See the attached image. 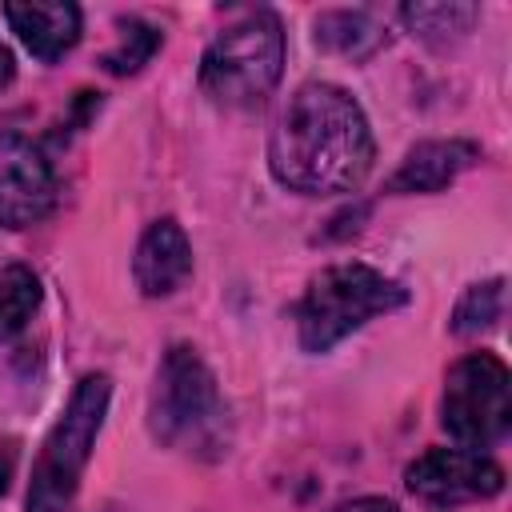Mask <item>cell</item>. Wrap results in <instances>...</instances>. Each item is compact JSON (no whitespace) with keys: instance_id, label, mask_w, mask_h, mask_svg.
Wrapping results in <instances>:
<instances>
[{"instance_id":"obj_1","label":"cell","mask_w":512,"mask_h":512,"mask_svg":"<svg viewBox=\"0 0 512 512\" xmlns=\"http://www.w3.org/2000/svg\"><path fill=\"white\" fill-rule=\"evenodd\" d=\"M372 152L364 108L328 80L300 84L268 140L272 176L304 196L352 192L368 176Z\"/></svg>"},{"instance_id":"obj_2","label":"cell","mask_w":512,"mask_h":512,"mask_svg":"<svg viewBox=\"0 0 512 512\" xmlns=\"http://www.w3.org/2000/svg\"><path fill=\"white\" fill-rule=\"evenodd\" d=\"M408 300V288L368 264H336L324 268L296 304V336L304 352H328L336 340L384 316Z\"/></svg>"},{"instance_id":"obj_3","label":"cell","mask_w":512,"mask_h":512,"mask_svg":"<svg viewBox=\"0 0 512 512\" xmlns=\"http://www.w3.org/2000/svg\"><path fill=\"white\" fill-rule=\"evenodd\" d=\"M284 68V32L272 12H248L228 24L200 60V88L220 108H256Z\"/></svg>"},{"instance_id":"obj_4","label":"cell","mask_w":512,"mask_h":512,"mask_svg":"<svg viewBox=\"0 0 512 512\" xmlns=\"http://www.w3.org/2000/svg\"><path fill=\"white\" fill-rule=\"evenodd\" d=\"M108 396H112V384L100 372H92L76 384L64 416L52 424V432L40 448V460L32 468L28 512H64L68 508V500L76 496V484L84 476V464L92 456L96 432L104 424Z\"/></svg>"},{"instance_id":"obj_5","label":"cell","mask_w":512,"mask_h":512,"mask_svg":"<svg viewBox=\"0 0 512 512\" xmlns=\"http://www.w3.org/2000/svg\"><path fill=\"white\" fill-rule=\"evenodd\" d=\"M152 432L164 444L216 448L224 432V400L208 364L188 348L172 344L156 372L152 392Z\"/></svg>"},{"instance_id":"obj_6","label":"cell","mask_w":512,"mask_h":512,"mask_svg":"<svg viewBox=\"0 0 512 512\" xmlns=\"http://www.w3.org/2000/svg\"><path fill=\"white\" fill-rule=\"evenodd\" d=\"M444 428L464 448L480 452L512 428V376L500 356L472 352L448 368L444 380Z\"/></svg>"},{"instance_id":"obj_7","label":"cell","mask_w":512,"mask_h":512,"mask_svg":"<svg viewBox=\"0 0 512 512\" xmlns=\"http://www.w3.org/2000/svg\"><path fill=\"white\" fill-rule=\"evenodd\" d=\"M404 484L420 500L460 504V500H488L504 488V468L472 448H432L416 456L404 472Z\"/></svg>"},{"instance_id":"obj_8","label":"cell","mask_w":512,"mask_h":512,"mask_svg":"<svg viewBox=\"0 0 512 512\" xmlns=\"http://www.w3.org/2000/svg\"><path fill=\"white\" fill-rule=\"evenodd\" d=\"M56 204V172L40 144L20 132H0V224L28 228Z\"/></svg>"},{"instance_id":"obj_9","label":"cell","mask_w":512,"mask_h":512,"mask_svg":"<svg viewBox=\"0 0 512 512\" xmlns=\"http://www.w3.org/2000/svg\"><path fill=\"white\" fill-rule=\"evenodd\" d=\"M132 276L144 296H172L192 276V244L176 220H156L136 244Z\"/></svg>"},{"instance_id":"obj_10","label":"cell","mask_w":512,"mask_h":512,"mask_svg":"<svg viewBox=\"0 0 512 512\" xmlns=\"http://www.w3.org/2000/svg\"><path fill=\"white\" fill-rule=\"evenodd\" d=\"M480 160L472 140H424L416 144L388 180V192H440Z\"/></svg>"},{"instance_id":"obj_11","label":"cell","mask_w":512,"mask_h":512,"mask_svg":"<svg viewBox=\"0 0 512 512\" xmlns=\"http://www.w3.org/2000/svg\"><path fill=\"white\" fill-rule=\"evenodd\" d=\"M4 16L36 60H60L80 40L76 4H4Z\"/></svg>"},{"instance_id":"obj_12","label":"cell","mask_w":512,"mask_h":512,"mask_svg":"<svg viewBox=\"0 0 512 512\" xmlns=\"http://www.w3.org/2000/svg\"><path fill=\"white\" fill-rule=\"evenodd\" d=\"M384 40H388V32L368 12H324L316 20V44L336 56H348V60L372 56Z\"/></svg>"},{"instance_id":"obj_13","label":"cell","mask_w":512,"mask_h":512,"mask_svg":"<svg viewBox=\"0 0 512 512\" xmlns=\"http://www.w3.org/2000/svg\"><path fill=\"white\" fill-rule=\"evenodd\" d=\"M400 20L424 44L444 48V44H456L460 36L472 32V24L480 20V8L476 4H456V0H448V4H404Z\"/></svg>"},{"instance_id":"obj_14","label":"cell","mask_w":512,"mask_h":512,"mask_svg":"<svg viewBox=\"0 0 512 512\" xmlns=\"http://www.w3.org/2000/svg\"><path fill=\"white\" fill-rule=\"evenodd\" d=\"M40 304V280L32 276V268L12 264L0 272V340H12L36 312Z\"/></svg>"},{"instance_id":"obj_15","label":"cell","mask_w":512,"mask_h":512,"mask_svg":"<svg viewBox=\"0 0 512 512\" xmlns=\"http://www.w3.org/2000/svg\"><path fill=\"white\" fill-rule=\"evenodd\" d=\"M156 48H160V28H152V24L136 20V16H128V20H120L116 48H108V52L100 56V64H104L112 76H128V72H140V68L152 60Z\"/></svg>"},{"instance_id":"obj_16","label":"cell","mask_w":512,"mask_h":512,"mask_svg":"<svg viewBox=\"0 0 512 512\" xmlns=\"http://www.w3.org/2000/svg\"><path fill=\"white\" fill-rule=\"evenodd\" d=\"M500 312H504V280L472 284V288L460 296L456 312H452V332H460V336H476V332L492 328V324L500 320Z\"/></svg>"},{"instance_id":"obj_17","label":"cell","mask_w":512,"mask_h":512,"mask_svg":"<svg viewBox=\"0 0 512 512\" xmlns=\"http://www.w3.org/2000/svg\"><path fill=\"white\" fill-rule=\"evenodd\" d=\"M336 512H396V504H392V500H380V496H364V500L340 504Z\"/></svg>"},{"instance_id":"obj_18","label":"cell","mask_w":512,"mask_h":512,"mask_svg":"<svg viewBox=\"0 0 512 512\" xmlns=\"http://www.w3.org/2000/svg\"><path fill=\"white\" fill-rule=\"evenodd\" d=\"M12 80V52L4 48V40H0V88Z\"/></svg>"},{"instance_id":"obj_19","label":"cell","mask_w":512,"mask_h":512,"mask_svg":"<svg viewBox=\"0 0 512 512\" xmlns=\"http://www.w3.org/2000/svg\"><path fill=\"white\" fill-rule=\"evenodd\" d=\"M8 480H12V452H0V492L8 488Z\"/></svg>"}]
</instances>
